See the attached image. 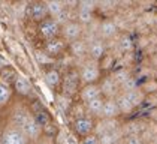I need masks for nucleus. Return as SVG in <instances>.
I'll return each mask as SVG.
<instances>
[{"mask_svg":"<svg viewBox=\"0 0 157 144\" xmlns=\"http://www.w3.org/2000/svg\"><path fill=\"white\" fill-rule=\"evenodd\" d=\"M9 122H12L15 126H18L21 131L29 137L32 143H36L44 137L42 134V126L39 125L35 113L32 111L30 105H27L23 99L15 101L11 105L9 111Z\"/></svg>","mask_w":157,"mask_h":144,"instance_id":"nucleus-1","label":"nucleus"},{"mask_svg":"<svg viewBox=\"0 0 157 144\" xmlns=\"http://www.w3.org/2000/svg\"><path fill=\"white\" fill-rule=\"evenodd\" d=\"M75 68L79 71L82 86H87V84H97L100 81V78L103 77V74L100 71V66H99V62L90 59V57H85V59H81V60H75Z\"/></svg>","mask_w":157,"mask_h":144,"instance_id":"nucleus-2","label":"nucleus"},{"mask_svg":"<svg viewBox=\"0 0 157 144\" xmlns=\"http://www.w3.org/2000/svg\"><path fill=\"white\" fill-rule=\"evenodd\" d=\"M0 144H32V141L18 126L8 120L0 132Z\"/></svg>","mask_w":157,"mask_h":144,"instance_id":"nucleus-3","label":"nucleus"},{"mask_svg":"<svg viewBox=\"0 0 157 144\" xmlns=\"http://www.w3.org/2000/svg\"><path fill=\"white\" fill-rule=\"evenodd\" d=\"M81 87H82L81 75H79V71L76 68H72V69L64 72V75H63V84H61V92L64 95H69V96H72V98L73 96H78Z\"/></svg>","mask_w":157,"mask_h":144,"instance_id":"nucleus-4","label":"nucleus"},{"mask_svg":"<svg viewBox=\"0 0 157 144\" xmlns=\"http://www.w3.org/2000/svg\"><path fill=\"white\" fill-rule=\"evenodd\" d=\"M37 32L45 42H48V41H52V39L61 36V26L57 23V20L49 17L45 21L37 24Z\"/></svg>","mask_w":157,"mask_h":144,"instance_id":"nucleus-5","label":"nucleus"},{"mask_svg":"<svg viewBox=\"0 0 157 144\" xmlns=\"http://www.w3.org/2000/svg\"><path fill=\"white\" fill-rule=\"evenodd\" d=\"M25 17L35 23H42L47 18H49V11L47 6V2H32L27 6V12Z\"/></svg>","mask_w":157,"mask_h":144,"instance_id":"nucleus-6","label":"nucleus"},{"mask_svg":"<svg viewBox=\"0 0 157 144\" xmlns=\"http://www.w3.org/2000/svg\"><path fill=\"white\" fill-rule=\"evenodd\" d=\"M72 132L78 137V138H85L88 135H91L94 132V126H96V119L87 116V117H82V119L73 120L72 122Z\"/></svg>","mask_w":157,"mask_h":144,"instance_id":"nucleus-7","label":"nucleus"},{"mask_svg":"<svg viewBox=\"0 0 157 144\" xmlns=\"http://www.w3.org/2000/svg\"><path fill=\"white\" fill-rule=\"evenodd\" d=\"M82 36H84V26L79 21H67L61 26V38L67 44H72L75 41L81 39Z\"/></svg>","mask_w":157,"mask_h":144,"instance_id":"nucleus-8","label":"nucleus"},{"mask_svg":"<svg viewBox=\"0 0 157 144\" xmlns=\"http://www.w3.org/2000/svg\"><path fill=\"white\" fill-rule=\"evenodd\" d=\"M44 51L51 56L52 59H60L63 57L67 51H69V44L61 38H56V39H52V41H48V42H45V45H44Z\"/></svg>","mask_w":157,"mask_h":144,"instance_id":"nucleus-9","label":"nucleus"},{"mask_svg":"<svg viewBox=\"0 0 157 144\" xmlns=\"http://www.w3.org/2000/svg\"><path fill=\"white\" fill-rule=\"evenodd\" d=\"M99 86H100V90H102V96L105 99H115L121 93L120 86L115 83V80L111 77V74H105L100 78Z\"/></svg>","mask_w":157,"mask_h":144,"instance_id":"nucleus-10","label":"nucleus"},{"mask_svg":"<svg viewBox=\"0 0 157 144\" xmlns=\"http://www.w3.org/2000/svg\"><path fill=\"white\" fill-rule=\"evenodd\" d=\"M13 90H15V93L20 96L21 99H35V89H33V84L30 83L27 78H25L24 75H21V74H18V78H17V81L13 84Z\"/></svg>","mask_w":157,"mask_h":144,"instance_id":"nucleus-11","label":"nucleus"},{"mask_svg":"<svg viewBox=\"0 0 157 144\" xmlns=\"http://www.w3.org/2000/svg\"><path fill=\"white\" fill-rule=\"evenodd\" d=\"M118 35H121V32L118 30L117 24L114 23L112 18H102V23H100V27H99V39H103L105 42H108L111 39L117 38Z\"/></svg>","mask_w":157,"mask_h":144,"instance_id":"nucleus-12","label":"nucleus"},{"mask_svg":"<svg viewBox=\"0 0 157 144\" xmlns=\"http://www.w3.org/2000/svg\"><path fill=\"white\" fill-rule=\"evenodd\" d=\"M123 122L120 119H99L96 120V126H94V132L97 137H102L105 134H111L115 129L121 128Z\"/></svg>","mask_w":157,"mask_h":144,"instance_id":"nucleus-13","label":"nucleus"},{"mask_svg":"<svg viewBox=\"0 0 157 144\" xmlns=\"http://www.w3.org/2000/svg\"><path fill=\"white\" fill-rule=\"evenodd\" d=\"M81 102H90V101H93V99H97V98H103L102 96V90H100V86L99 83L97 84H87V86H82L81 89H79V93L76 96Z\"/></svg>","mask_w":157,"mask_h":144,"instance_id":"nucleus-14","label":"nucleus"},{"mask_svg":"<svg viewBox=\"0 0 157 144\" xmlns=\"http://www.w3.org/2000/svg\"><path fill=\"white\" fill-rule=\"evenodd\" d=\"M44 83L51 90H59L63 84V77H61L60 69L57 68H49L44 72Z\"/></svg>","mask_w":157,"mask_h":144,"instance_id":"nucleus-15","label":"nucleus"},{"mask_svg":"<svg viewBox=\"0 0 157 144\" xmlns=\"http://www.w3.org/2000/svg\"><path fill=\"white\" fill-rule=\"evenodd\" d=\"M69 54L75 60H81L88 57V44L85 42L82 38L72 42V44H69Z\"/></svg>","mask_w":157,"mask_h":144,"instance_id":"nucleus-16","label":"nucleus"},{"mask_svg":"<svg viewBox=\"0 0 157 144\" xmlns=\"http://www.w3.org/2000/svg\"><path fill=\"white\" fill-rule=\"evenodd\" d=\"M106 53H108V45L103 39H96L94 42H91L88 45V57L90 59L99 62Z\"/></svg>","mask_w":157,"mask_h":144,"instance_id":"nucleus-17","label":"nucleus"},{"mask_svg":"<svg viewBox=\"0 0 157 144\" xmlns=\"http://www.w3.org/2000/svg\"><path fill=\"white\" fill-rule=\"evenodd\" d=\"M121 111L115 99H105L103 110H102V119H120Z\"/></svg>","mask_w":157,"mask_h":144,"instance_id":"nucleus-18","label":"nucleus"},{"mask_svg":"<svg viewBox=\"0 0 157 144\" xmlns=\"http://www.w3.org/2000/svg\"><path fill=\"white\" fill-rule=\"evenodd\" d=\"M103 102H105V98H97V99H93L90 102L85 104V108H87V116L93 117V119H102V110H103Z\"/></svg>","mask_w":157,"mask_h":144,"instance_id":"nucleus-19","label":"nucleus"},{"mask_svg":"<svg viewBox=\"0 0 157 144\" xmlns=\"http://www.w3.org/2000/svg\"><path fill=\"white\" fill-rule=\"evenodd\" d=\"M115 101H117L118 108H120V111H121V117H129V116H132L133 113H135L136 107L130 102V99L124 93H120V95L115 98Z\"/></svg>","mask_w":157,"mask_h":144,"instance_id":"nucleus-20","label":"nucleus"},{"mask_svg":"<svg viewBox=\"0 0 157 144\" xmlns=\"http://www.w3.org/2000/svg\"><path fill=\"white\" fill-rule=\"evenodd\" d=\"M117 62H118V60L115 59V57L108 51L102 59L99 60V66H100L102 74H103V75H105V74H111V72L117 68Z\"/></svg>","mask_w":157,"mask_h":144,"instance_id":"nucleus-21","label":"nucleus"},{"mask_svg":"<svg viewBox=\"0 0 157 144\" xmlns=\"http://www.w3.org/2000/svg\"><path fill=\"white\" fill-rule=\"evenodd\" d=\"M135 41L133 38L130 36V33H121L120 39H118V50H120L123 54L126 53H135Z\"/></svg>","mask_w":157,"mask_h":144,"instance_id":"nucleus-22","label":"nucleus"},{"mask_svg":"<svg viewBox=\"0 0 157 144\" xmlns=\"http://www.w3.org/2000/svg\"><path fill=\"white\" fill-rule=\"evenodd\" d=\"M121 131L124 134V138H126V137H130V135H139V134L142 132L141 131V125H139V120L138 119L123 122Z\"/></svg>","mask_w":157,"mask_h":144,"instance_id":"nucleus-23","label":"nucleus"},{"mask_svg":"<svg viewBox=\"0 0 157 144\" xmlns=\"http://www.w3.org/2000/svg\"><path fill=\"white\" fill-rule=\"evenodd\" d=\"M17 78H18V74H17V71H15L13 68H11V66H8L6 69L0 71V83L8 86V87H13Z\"/></svg>","mask_w":157,"mask_h":144,"instance_id":"nucleus-24","label":"nucleus"},{"mask_svg":"<svg viewBox=\"0 0 157 144\" xmlns=\"http://www.w3.org/2000/svg\"><path fill=\"white\" fill-rule=\"evenodd\" d=\"M132 75H135V74H132V69H127V68H115L114 71L111 72V77L115 80V83L118 86L126 83Z\"/></svg>","mask_w":157,"mask_h":144,"instance_id":"nucleus-25","label":"nucleus"},{"mask_svg":"<svg viewBox=\"0 0 157 144\" xmlns=\"http://www.w3.org/2000/svg\"><path fill=\"white\" fill-rule=\"evenodd\" d=\"M56 104L59 105V108H60L63 113H67V111H71V108H72V105L75 102H73L72 96L64 95V93L61 92V93H57V95H56Z\"/></svg>","mask_w":157,"mask_h":144,"instance_id":"nucleus-26","label":"nucleus"},{"mask_svg":"<svg viewBox=\"0 0 157 144\" xmlns=\"http://www.w3.org/2000/svg\"><path fill=\"white\" fill-rule=\"evenodd\" d=\"M47 6H48V11H49V17L54 18V20H57L61 14L66 11L64 3L59 2V0H49V2H47Z\"/></svg>","mask_w":157,"mask_h":144,"instance_id":"nucleus-27","label":"nucleus"},{"mask_svg":"<svg viewBox=\"0 0 157 144\" xmlns=\"http://www.w3.org/2000/svg\"><path fill=\"white\" fill-rule=\"evenodd\" d=\"M124 95L130 99V102H132L136 108L141 107L142 104H145V98H147V95L144 93V90H142L141 87H138V89H136V90H133V92L124 93Z\"/></svg>","mask_w":157,"mask_h":144,"instance_id":"nucleus-28","label":"nucleus"},{"mask_svg":"<svg viewBox=\"0 0 157 144\" xmlns=\"http://www.w3.org/2000/svg\"><path fill=\"white\" fill-rule=\"evenodd\" d=\"M69 114H71V117H72V122L73 120H78V119H82V117H87V108H85V104L81 102V101L75 102L72 105V108H71V111H69Z\"/></svg>","mask_w":157,"mask_h":144,"instance_id":"nucleus-29","label":"nucleus"},{"mask_svg":"<svg viewBox=\"0 0 157 144\" xmlns=\"http://www.w3.org/2000/svg\"><path fill=\"white\" fill-rule=\"evenodd\" d=\"M12 95H13L12 87H8V86H5V84L0 83V108L6 107V105L11 104Z\"/></svg>","mask_w":157,"mask_h":144,"instance_id":"nucleus-30","label":"nucleus"},{"mask_svg":"<svg viewBox=\"0 0 157 144\" xmlns=\"http://www.w3.org/2000/svg\"><path fill=\"white\" fill-rule=\"evenodd\" d=\"M35 57H36V62H39L40 65H54V63H57V60L52 59L51 56H48L44 51V48L35 50Z\"/></svg>","mask_w":157,"mask_h":144,"instance_id":"nucleus-31","label":"nucleus"},{"mask_svg":"<svg viewBox=\"0 0 157 144\" xmlns=\"http://www.w3.org/2000/svg\"><path fill=\"white\" fill-rule=\"evenodd\" d=\"M139 87L144 90L145 95L157 93V78H148V80H145V81H141Z\"/></svg>","mask_w":157,"mask_h":144,"instance_id":"nucleus-32","label":"nucleus"},{"mask_svg":"<svg viewBox=\"0 0 157 144\" xmlns=\"http://www.w3.org/2000/svg\"><path fill=\"white\" fill-rule=\"evenodd\" d=\"M139 81H138V78L135 77V75H132L126 83H123L120 86V90H121V93H129V92H133V90H136L138 87H139Z\"/></svg>","mask_w":157,"mask_h":144,"instance_id":"nucleus-33","label":"nucleus"},{"mask_svg":"<svg viewBox=\"0 0 157 144\" xmlns=\"http://www.w3.org/2000/svg\"><path fill=\"white\" fill-rule=\"evenodd\" d=\"M6 44H8V47H9V50H11V53L13 56H17V57L25 56V53L23 51V45L18 42V39H8Z\"/></svg>","mask_w":157,"mask_h":144,"instance_id":"nucleus-34","label":"nucleus"},{"mask_svg":"<svg viewBox=\"0 0 157 144\" xmlns=\"http://www.w3.org/2000/svg\"><path fill=\"white\" fill-rule=\"evenodd\" d=\"M78 11H85V12H93V14H96L97 2H88V0L79 2V3H78Z\"/></svg>","mask_w":157,"mask_h":144,"instance_id":"nucleus-35","label":"nucleus"},{"mask_svg":"<svg viewBox=\"0 0 157 144\" xmlns=\"http://www.w3.org/2000/svg\"><path fill=\"white\" fill-rule=\"evenodd\" d=\"M141 18H142V21H144L150 29H153L154 26H156V12L154 11H147L144 12L142 15H141Z\"/></svg>","mask_w":157,"mask_h":144,"instance_id":"nucleus-36","label":"nucleus"},{"mask_svg":"<svg viewBox=\"0 0 157 144\" xmlns=\"http://www.w3.org/2000/svg\"><path fill=\"white\" fill-rule=\"evenodd\" d=\"M135 45H136V48H138V50H142V51H145L147 48L150 47V42H148V36H136Z\"/></svg>","mask_w":157,"mask_h":144,"instance_id":"nucleus-37","label":"nucleus"},{"mask_svg":"<svg viewBox=\"0 0 157 144\" xmlns=\"http://www.w3.org/2000/svg\"><path fill=\"white\" fill-rule=\"evenodd\" d=\"M145 105L153 110V108H157V93H151V95H147L145 98Z\"/></svg>","mask_w":157,"mask_h":144,"instance_id":"nucleus-38","label":"nucleus"},{"mask_svg":"<svg viewBox=\"0 0 157 144\" xmlns=\"http://www.w3.org/2000/svg\"><path fill=\"white\" fill-rule=\"evenodd\" d=\"M54 141L56 144H71V140H69V135H66L63 131H60L57 135H56V138H54Z\"/></svg>","mask_w":157,"mask_h":144,"instance_id":"nucleus-39","label":"nucleus"},{"mask_svg":"<svg viewBox=\"0 0 157 144\" xmlns=\"http://www.w3.org/2000/svg\"><path fill=\"white\" fill-rule=\"evenodd\" d=\"M79 144H100V138L97 137L96 134H91V135L82 138V140L79 141Z\"/></svg>","mask_w":157,"mask_h":144,"instance_id":"nucleus-40","label":"nucleus"},{"mask_svg":"<svg viewBox=\"0 0 157 144\" xmlns=\"http://www.w3.org/2000/svg\"><path fill=\"white\" fill-rule=\"evenodd\" d=\"M124 143L126 144H144L141 135H130V137H126L124 138Z\"/></svg>","mask_w":157,"mask_h":144,"instance_id":"nucleus-41","label":"nucleus"},{"mask_svg":"<svg viewBox=\"0 0 157 144\" xmlns=\"http://www.w3.org/2000/svg\"><path fill=\"white\" fill-rule=\"evenodd\" d=\"M32 144H56V141H54V138H51V137H42L40 140H37L36 143H32Z\"/></svg>","mask_w":157,"mask_h":144,"instance_id":"nucleus-42","label":"nucleus"},{"mask_svg":"<svg viewBox=\"0 0 157 144\" xmlns=\"http://www.w3.org/2000/svg\"><path fill=\"white\" fill-rule=\"evenodd\" d=\"M148 42H150V47H154V48L157 47V35L156 33L151 32V33L148 35Z\"/></svg>","mask_w":157,"mask_h":144,"instance_id":"nucleus-43","label":"nucleus"},{"mask_svg":"<svg viewBox=\"0 0 157 144\" xmlns=\"http://www.w3.org/2000/svg\"><path fill=\"white\" fill-rule=\"evenodd\" d=\"M147 131L150 132V134H153V135H157V123L156 122H151L150 120V123H148V129Z\"/></svg>","mask_w":157,"mask_h":144,"instance_id":"nucleus-44","label":"nucleus"},{"mask_svg":"<svg viewBox=\"0 0 157 144\" xmlns=\"http://www.w3.org/2000/svg\"><path fill=\"white\" fill-rule=\"evenodd\" d=\"M148 119L151 122H156L157 123V108H153V110H148Z\"/></svg>","mask_w":157,"mask_h":144,"instance_id":"nucleus-45","label":"nucleus"},{"mask_svg":"<svg viewBox=\"0 0 157 144\" xmlns=\"http://www.w3.org/2000/svg\"><path fill=\"white\" fill-rule=\"evenodd\" d=\"M148 60H150V63H148V65H150V66H151L154 71H157V54L150 56V57H148Z\"/></svg>","mask_w":157,"mask_h":144,"instance_id":"nucleus-46","label":"nucleus"},{"mask_svg":"<svg viewBox=\"0 0 157 144\" xmlns=\"http://www.w3.org/2000/svg\"><path fill=\"white\" fill-rule=\"evenodd\" d=\"M8 66H9V65H8V62H6V60H5L3 57H2V56H0V71L6 69Z\"/></svg>","mask_w":157,"mask_h":144,"instance_id":"nucleus-47","label":"nucleus"},{"mask_svg":"<svg viewBox=\"0 0 157 144\" xmlns=\"http://www.w3.org/2000/svg\"><path fill=\"white\" fill-rule=\"evenodd\" d=\"M156 26H157V12H156Z\"/></svg>","mask_w":157,"mask_h":144,"instance_id":"nucleus-48","label":"nucleus"},{"mask_svg":"<svg viewBox=\"0 0 157 144\" xmlns=\"http://www.w3.org/2000/svg\"><path fill=\"white\" fill-rule=\"evenodd\" d=\"M0 114H2V108H0Z\"/></svg>","mask_w":157,"mask_h":144,"instance_id":"nucleus-49","label":"nucleus"},{"mask_svg":"<svg viewBox=\"0 0 157 144\" xmlns=\"http://www.w3.org/2000/svg\"><path fill=\"white\" fill-rule=\"evenodd\" d=\"M156 54H157V47H156Z\"/></svg>","mask_w":157,"mask_h":144,"instance_id":"nucleus-50","label":"nucleus"}]
</instances>
